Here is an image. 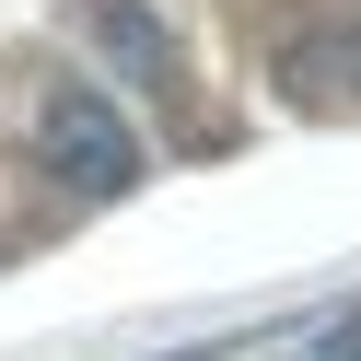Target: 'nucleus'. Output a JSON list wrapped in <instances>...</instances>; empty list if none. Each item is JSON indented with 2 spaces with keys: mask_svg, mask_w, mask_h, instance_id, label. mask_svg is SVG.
I'll return each instance as SVG.
<instances>
[{
  "mask_svg": "<svg viewBox=\"0 0 361 361\" xmlns=\"http://www.w3.org/2000/svg\"><path fill=\"white\" fill-rule=\"evenodd\" d=\"M35 164L71 198H128L152 175V152H140V128L117 117L105 82H47V94H35Z\"/></svg>",
  "mask_w": 361,
  "mask_h": 361,
  "instance_id": "nucleus-1",
  "label": "nucleus"
},
{
  "mask_svg": "<svg viewBox=\"0 0 361 361\" xmlns=\"http://www.w3.org/2000/svg\"><path fill=\"white\" fill-rule=\"evenodd\" d=\"M94 35H105V59H128L140 82H175V24L152 0H94Z\"/></svg>",
  "mask_w": 361,
  "mask_h": 361,
  "instance_id": "nucleus-2",
  "label": "nucleus"
}]
</instances>
